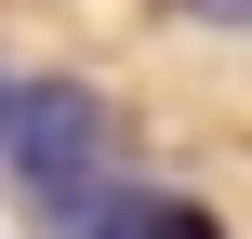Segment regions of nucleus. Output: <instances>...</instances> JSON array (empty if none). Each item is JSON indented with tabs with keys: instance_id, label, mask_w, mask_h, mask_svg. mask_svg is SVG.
I'll list each match as a JSON object with an SVG mask.
<instances>
[{
	"instance_id": "obj_1",
	"label": "nucleus",
	"mask_w": 252,
	"mask_h": 239,
	"mask_svg": "<svg viewBox=\"0 0 252 239\" xmlns=\"http://www.w3.org/2000/svg\"><path fill=\"white\" fill-rule=\"evenodd\" d=\"M106 93L93 80H40V93H0V146H13V173L40 186V200H80L93 173H106Z\"/></svg>"
},
{
	"instance_id": "obj_2",
	"label": "nucleus",
	"mask_w": 252,
	"mask_h": 239,
	"mask_svg": "<svg viewBox=\"0 0 252 239\" xmlns=\"http://www.w3.org/2000/svg\"><path fill=\"white\" fill-rule=\"evenodd\" d=\"M53 226L66 239H213V213L173 186H80V200H53Z\"/></svg>"
}]
</instances>
